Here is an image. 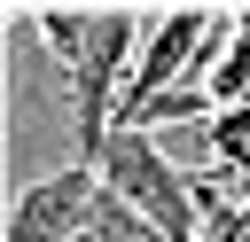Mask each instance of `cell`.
I'll list each match as a JSON object with an SVG mask.
<instances>
[{"label": "cell", "instance_id": "6da1fadb", "mask_svg": "<svg viewBox=\"0 0 250 242\" xmlns=\"http://www.w3.org/2000/svg\"><path fill=\"white\" fill-rule=\"evenodd\" d=\"M94 172H102V187L109 195H125L164 242H203L195 234V180L156 148V133H109V148L94 156Z\"/></svg>", "mask_w": 250, "mask_h": 242}, {"label": "cell", "instance_id": "7a4b0ae2", "mask_svg": "<svg viewBox=\"0 0 250 242\" xmlns=\"http://www.w3.org/2000/svg\"><path fill=\"white\" fill-rule=\"evenodd\" d=\"M94 203H102V172L94 164H62V172H47V180H31L16 195L0 242H78L94 226Z\"/></svg>", "mask_w": 250, "mask_h": 242}, {"label": "cell", "instance_id": "3957f363", "mask_svg": "<svg viewBox=\"0 0 250 242\" xmlns=\"http://www.w3.org/2000/svg\"><path fill=\"white\" fill-rule=\"evenodd\" d=\"M31 23H39V39H47V55H55L62 70H78V62H86L94 8H55V0H39V8H31Z\"/></svg>", "mask_w": 250, "mask_h": 242}, {"label": "cell", "instance_id": "277c9868", "mask_svg": "<svg viewBox=\"0 0 250 242\" xmlns=\"http://www.w3.org/2000/svg\"><path fill=\"white\" fill-rule=\"evenodd\" d=\"M211 164H219V172H234V180H250V101L211 117Z\"/></svg>", "mask_w": 250, "mask_h": 242}, {"label": "cell", "instance_id": "5b68a950", "mask_svg": "<svg viewBox=\"0 0 250 242\" xmlns=\"http://www.w3.org/2000/svg\"><path fill=\"white\" fill-rule=\"evenodd\" d=\"M86 234H94V242H164V234H156L125 195H109V187H102V203H94V226H86Z\"/></svg>", "mask_w": 250, "mask_h": 242}, {"label": "cell", "instance_id": "8992f818", "mask_svg": "<svg viewBox=\"0 0 250 242\" xmlns=\"http://www.w3.org/2000/svg\"><path fill=\"white\" fill-rule=\"evenodd\" d=\"M211 101H219V109H242V101H250V31H234V47L219 55V70H211Z\"/></svg>", "mask_w": 250, "mask_h": 242}]
</instances>
